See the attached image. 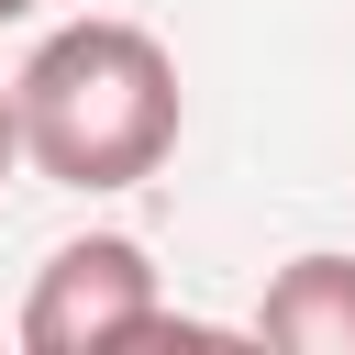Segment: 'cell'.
<instances>
[{"mask_svg":"<svg viewBox=\"0 0 355 355\" xmlns=\"http://www.w3.org/2000/svg\"><path fill=\"white\" fill-rule=\"evenodd\" d=\"M11 122L55 189H133L178 144V67L144 22H67L11 78Z\"/></svg>","mask_w":355,"mask_h":355,"instance_id":"cell-1","label":"cell"},{"mask_svg":"<svg viewBox=\"0 0 355 355\" xmlns=\"http://www.w3.org/2000/svg\"><path fill=\"white\" fill-rule=\"evenodd\" d=\"M166 333V300H155V266L133 233H89V244H55L33 300H22V344L33 355H111V344H155Z\"/></svg>","mask_w":355,"mask_h":355,"instance_id":"cell-2","label":"cell"},{"mask_svg":"<svg viewBox=\"0 0 355 355\" xmlns=\"http://www.w3.org/2000/svg\"><path fill=\"white\" fill-rule=\"evenodd\" d=\"M255 344H288V355H355V266H344V255H300V266L266 288Z\"/></svg>","mask_w":355,"mask_h":355,"instance_id":"cell-3","label":"cell"},{"mask_svg":"<svg viewBox=\"0 0 355 355\" xmlns=\"http://www.w3.org/2000/svg\"><path fill=\"white\" fill-rule=\"evenodd\" d=\"M11 155H22V122H11V89H0V178H11Z\"/></svg>","mask_w":355,"mask_h":355,"instance_id":"cell-4","label":"cell"},{"mask_svg":"<svg viewBox=\"0 0 355 355\" xmlns=\"http://www.w3.org/2000/svg\"><path fill=\"white\" fill-rule=\"evenodd\" d=\"M22 11H44V0H0V22H22Z\"/></svg>","mask_w":355,"mask_h":355,"instance_id":"cell-5","label":"cell"}]
</instances>
